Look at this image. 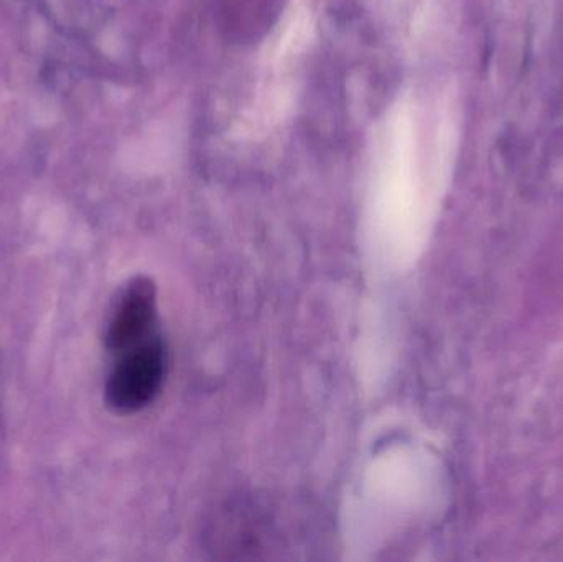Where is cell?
<instances>
[{"label":"cell","mask_w":563,"mask_h":562,"mask_svg":"<svg viewBox=\"0 0 563 562\" xmlns=\"http://www.w3.org/2000/svg\"><path fill=\"white\" fill-rule=\"evenodd\" d=\"M119 355L121 359L106 383V403L122 415L141 411L154 401L164 385L167 350L161 337L151 335Z\"/></svg>","instance_id":"cell-1"},{"label":"cell","mask_w":563,"mask_h":562,"mask_svg":"<svg viewBox=\"0 0 563 562\" xmlns=\"http://www.w3.org/2000/svg\"><path fill=\"white\" fill-rule=\"evenodd\" d=\"M155 322V289L151 280L135 279L119 299L106 333V345L122 353L152 335Z\"/></svg>","instance_id":"cell-2"}]
</instances>
